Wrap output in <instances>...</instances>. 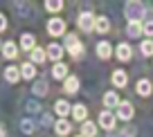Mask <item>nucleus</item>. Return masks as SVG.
<instances>
[{"label": "nucleus", "mask_w": 153, "mask_h": 137, "mask_svg": "<svg viewBox=\"0 0 153 137\" xmlns=\"http://www.w3.org/2000/svg\"><path fill=\"white\" fill-rule=\"evenodd\" d=\"M63 50H68V54H70L74 61H79V59H83V54H86V45H83L81 41H79V36H76L74 32H68L65 36H63Z\"/></svg>", "instance_id": "obj_1"}, {"label": "nucleus", "mask_w": 153, "mask_h": 137, "mask_svg": "<svg viewBox=\"0 0 153 137\" xmlns=\"http://www.w3.org/2000/svg\"><path fill=\"white\" fill-rule=\"evenodd\" d=\"M124 18L126 23H144L146 20V5L137 0H128L124 5Z\"/></svg>", "instance_id": "obj_2"}, {"label": "nucleus", "mask_w": 153, "mask_h": 137, "mask_svg": "<svg viewBox=\"0 0 153 137\" xmlns=\"http://www.w3.org/2000/svg\"><path fill=\"white\" fill-rule=\"evenodd\" d=\"M97 126L104 128L106 133H113L115 126H117V117H115L113 110H99V117H97Z\"/></svg>", "instance_id": "obj_3"}, {"label": "nucleus", "mask_w": 153, "mask_h": 137, "mask_svg": "<svg viewBox=\"0 0 153 137\" xmlns=\"http://www.w3.org/2000/svg\"><path fill=\"white\" fill-rule=\"evenodd\" d=\"M45 29H48V34H50V36H54V38H63V36L68 34L65 20H63V18H59V16L50 18V20H48V25H45Z\"/></svg>", "instance_id": "obj_4"}, {"label": "nucleus", "mask_w": 153, "mask_h": 137, "mask_svg": "<svg viewBox=\"0 0 153 137\" xmlns=\"http://www.w3.org/2000/svg\"><path fill=\"white\" fill-rule=\"evenodd\" d=\"M115 117L120 119V121H126V124H128L131 119L135 117V106H133V101L122 99V104L115 108Z\"/></svg>", "instance_id": "obj_5"}, {"label": "nucleus", "mask_w": 153, "mask_h": 137, "mask_svg": "<svg viewBox=\"0 0 153 137\" xmlns=\"http://www.w3.org/2000/svg\"><path fill=\"white\" fill-rule=\"evenodd\" d=\"M95 18L97 16L92 14V11H81V14L76 16V27H79V32H95Z\"/></svg>", "instance_id": "obj_6"}, {"label": "nucleus", "mask_w": 153, "mask_h": 137, "mask_svg": "<svg viewBox=\"0 0 153 137\" xmlns=\"http://www.w3.org/2000/svg\"><path fill=\"white\" fill-rule=\"evenodd\" d=\"M115 59L120 63H128V61H133V47H131V43L128 41H124V43H117L115 45V54H113Z\"/></svg>", "instance_id": "obj_7"}, {"label": "nucleus", "mask_w": 153, "mask_h": 137, "mask_svg": "<svg viewBox=\"0 0 153 137\" xmlns=\"http://www.w3.org/2000/svg\"><path fill=\"white\" fill-rule=\"evenodd\" d=\"M95 54H97V59H99V61H108V59H113L115 47L106 41V38H101V41L95 45Z\"/></svg>", "instance_id": "obj_8"}, {"label": "nucleus", "mask_w": 153, "mask_h": 137, "mask_svg": "<svg viewBox=\"0 0 153 137\" xmlns=\"http://www.w3.org/2000/svg\"><path fill=\"white\" fill-rule=\"evenodd\" d=\"M101 104H104V108H106V110H115L117 106L122 104L120 92H115V90H106L104 97H101Z\"/></svg>", "instance_id": "obj_9"}, {"label": "nucleus", "mask_w": 153, "mask_h": 137, "mask_svg": "<svg viewBox=\"0 0 153 137\" xmlns=\"http://www.w3.org/2000/svg\"><path fill=\"white\" fill-rule=\"evenodd\" d=\"M151 92H153V83H151V79L142 76V79L135 81V95H137V97L146 99V97H151Z\"/></svg>", "instance_id": "obj_10"}, {"label": "nucleus", "mask_w": 153, "mask_h": 137, "mask_svg": "<svg viewBox=\"0 0 153 137\" xmlns=\"http://www.w3.org/2000/svg\"><path fill=\"white\" fill-rule=\"evenodd\" d=\"M79 88H81V79H79L76 74H70L65 81H63V92H65L68 97L79 95Z\"/></svg>", "instance_id": "obj_11"}, {"label": "nucleus", "mask_w": 153, "mask_h": 137, "mask_svg": "<svg viewBox=\"0 0 153 137\" xmlns=\"http://www.w3.org/2000/svg\"><path fill=\"white\" fill-rule=\"evenodd\" d=\"M110 81H113L115 88H122V90H124L126 85H128V72L122 70V67H117V70L110 72Z\"/></svg>", "instance_id": "obj_12"}, {"label": "nucleus", "mask_w": 153, "mask_h": 137, "mask_svg": "<svg viewBox=\"0 0 153 137\" xmlns=\"http://www.w3.org/2000/svg\"><path fill=\"white\" fill-rule=\"evenodd\" d=\"M54 113H56L59 119H68L72 115V104L68 99H56L54 101Z\"/></svg>", "instance_id": "obj_13"}, {"label": "nucleus", "mask_w": 153, "mask_h": 137, "mask_svg": "<svg viewBox=\"0 0 153 137\" xmlns=\"http://www.w3.org/2000/svg\"><path fill=\"white\" fill-rule=\"evenodd\" d=\"M45 54H48V59H50V61L61 63V59H63V54H65V50H63V45H61V43H50L48 47H45Z\"/></svg>", "instance_id": "obj_14"}, {"label": "nucleus", "mask_w": 153, "mask_h": 137, "mask_svg": "<svg viewBox=\"0 0 153 137\" xmlns=\"http://www.w3.org/2000/svg\"><path fill=\"white\" fill-rule=\"evenodd\" d=\"M110 27H113V23H110V18L106 14H101V16H97V18H95V32L97 34L106 36V34L110 32Z\"/></svg>", "instance_id": "obj_15"}, {"label": "nucleus", "mask_w": 153, "mask_h": 137, "mask_svg": "<svg viewBox=\"0 0 153 137\" xmlns=\"http://www.w3.org/2000/svg\"><path fill=\"white\" fill-rule=\"evenodd\" d=\"M50 74H52L54 81H61V83H63V81L70 76V70H68V65L61 61V63H54V65H52V72H50Z\"/></svg>", "instance_id": "obj_16"}, {"label": "nucleus", "mask_w": 153, "mask_h": 137, "mask_svg": "<svg viewBox=\"0 0 153 137\" xmlns=\"http://www.w3.org/2000/svg\"><path fill=\"white\" fill-rule=\"evenodd\" d=\"M54 133H56L59 137H68L72 133V121L70 119H56V121H54Z\"/></svg>", "instance_id": "obj_17"}, {"label": "nucleus", "mask_w": 153, "mask_h": 137, "mask_svg": "<svg viewBox=\"0 0 153 137\" xmlns=\"http://www.w3.org/2000/svg\"><path fill=\"white\" fill-rule=\"evenodd\" d=\"M18 45H16L14 41H7V43H2V50H0V52H2V56L7 59V61H14V59H18Z\"/></svg>", "instance_id": "obj_18"}, {"label": "nucleus", "mask_w": 153, "mask_h": 137, "mask_svg": "<svg viewBox=\"0 0 153 137\" xmlns=\"http://www.w3.org/2000/svg\"><path fill=\"white\" fill-rule=\"evenodd\" d=\"M72 119L83 124L88 119V106L81 104V101H79V104H72Z\"/></svg>", "instance_id": "obj_19"}, {"label": "nucleus", "mask_w": 153, "mask_h": 137, "mask_svg": "<svg viewBox=\"0 0 153 137\" xmlns=\"http://www.w3.org/2000/svg\"><path fill=\"white\" fill-rule=\"evenodd\" d=\"M79 135L83 137H97V133H99V126H97V121H90V119H86V121L81 124V128H79Z\"/></svg>", "instance_id": "obj_20"}, {"label": "nucleus", "mask_w": 153, "mask_h": 137, "mask_svg": "<svg viewBox=\"0 0 153 137\" xmlns=\"http://www.w3.org/2000/svg\"><path fill=\"white\" fill-rule=\"evenodd\" d=\"M20 50H25V52H32L34 47H36V36H34L32 32H25L23 36H20Z\"/></svg>", "instance_id": "obj_21"}, {"label": "nucleus", "mask_w": 153, "mask_h": 137, "mask_svg": "<svg viewBox=\"0 0 153 137\" xmlns=\"http://www.w3.org/2000/svg\"><path fill=\"white\" fill-rule=\"evenodd\" d=\"M29 56H32V59H29V63H34V65H43V63L48 61V54H45V47H38V45L32 50V52H29Z\"/></svg>", "instance_id": "obj_22"}, {"label": "nucleus", "mask_w": 153, "mask_h": 137, "mask_svg": "<svg viewBox=\"0 0 153 137\" xmlns=\"http://www.w3.org/2000/svg\"><path fill=\"white\" fill-rule=\"evenodd\" d=\"M50 92V85H48V81L45 79H36L32 83V95L34 97H45Z\"/></svg>", "instance_id": "obj_23"}, {"label": "nucleus", "mask_w": 153, "mask_h": 137, "mask_svg": "<svg viewBox=\"0 0 153 137\" xmlns=\"http://www.w3.org/2000/svg\"><path fill=\"white\" fill-rule=\"evenodd\" d=\"M36 65H34V63H23V65H20V76H23L25 81H36Z\"/></svg>", "instance_id": "obj_24"}, {"label": "nucleus", "mask_w": 153, "mask_h": 137, "mask_svg": "<svg viewBox=\"0 0 153 137\" xmlns=\"http://www.w3.org/2000/svg\"><path fill=\"white\" fill-rule=\"evenodd\" d=\"M20 79H23V76H20V67H16V65L5 67V81H9V83H18Z\"/></svg>", "instance_id": "obj_25"}, {"label": "nucleus", "mask_w": 153, "mask_h": 137, "mask_svg": "<svg viewBox=\"0 0 153 137\" xmlns=\"http://www.w3.org/2000/svg\"><path fill=\"white\" fill-rule=\"evenodd\" d=\"M20 133H23V135H34V133H36V121L29 119V117L20 119Z\"/></svg>", "instance_id": "obj_26"}, {"label": "nucleus", "mask_w": 153, "mask_h": 137, "mask_svg": "<svg viewBox=\"0 0 153 137\" xmlns=\"http://www.w3.org/2000/svg\"><path fill=\"white\" fill-rule=\"evenodd\" d=\"M140 54L146 59H153V38H144L140 41Z\"/></svg>", "instance_id": "obj_27"}, {"label": "nucleus", "mask_w": 153, "mask_h": 137, "mask_svg": "<svg viewBox=\"0 0 153 137\" xmlns=\"http://www.w3.org/2000/svg\"><path fill=\"white\" fill-rule=\"evenodd\" d=\"M126 36L128 38H140L142 34V23H126Z\"/></svg>", "instance_id": "obj_28"}, {"label": "nucleus", "mask_w": 153, "mask_h": 137, "mask_svg": "<svg viewBox=\"0 0 153 137\" xmlns=\"http://www.w3.org/2000/svg\"><path fill=\"white\" fill-rule=\"evenodd\" d=\"M63 0H48L45 2V9L50 11V14H59V11H63Z\"/></svg>", "instance_id": "obj_29"}, {"label": "nucleus", "mask_w": 153, "mask_h": 137, "mask_svg": "<svg viewBox=\"0 0 153 137\" xmlns=\"http://www.w3.org/2000/svg\"><path fill=\"white\" fill-rule=\"evenodd\" d=\"M120 137H137V128H135L133 124H126V126L122 128V135Z\"/></svg>", "instance_id": "obj_30"}, {"label": "nucleus", "mask_w": 153, "mask_h": 137, "mask_svg": "<svg viewBox=\"0 0 153 137\" xmlns=\"http://www.w3.org/2000/svg\"><path fill=\"white\" fill-rule=\"evenodd\" d=\"M142 34L146 38H153V20H144L142 23Z\"/></svg>", "instance_id": "obj_31"}, {"label": "nucleus", "mask_w": 153, "mask_h": 137, "mask_svg": "<svg viewBox=\"0 0 153 137\" xmlns=\"http://www.w3.org/2000/svg\"><path fill=\"white\" fill-rule=\"evenodd\" d=\"M25 108H27V110H29V113H32V115H38V113H41V104H38L36 99H29Z\"/></svg>", "instance_id": "obj_32"}, {"label": "nucleus", "mask_w": 153, "mask_h": 137, "mask_svg": "<svg viewBox=\"0 0 153 137\" xmlns=\"http://www.w3.org/2000/svg\"><path fill=\"white\" fill-rule=\"evenodd\" d=\"M7 29V18H5V14H0V32H5Z\"/></svg>", "instance_id": "obj_33"}, {"label": "nucleus", "mask_w": 153, "mask_h": 137, "mask_svg": "<svg viewBox=\"0 0 153 137\" xmlns=\"http://www.w3.org/2000/svg\"><path fill=\"white\" fill-rule=\"evenodd\" d=\"M43 124H52V126H54V119H52V115H43Z\"/></svg>", "instance_id": "obj_34"}, {"label": "nucleus", "mask_w": 153, "mask_h": 137, "mask_svg": "<svg viewBox=\"0 0 153 137\" xmlns=\"http://www.w3.org/2000/svg\"><path fill=\"white\" fill-rule=\"evenodd\" d=\"M0 137H7V133H5V128H2V124H0Z\"/></svg>", "instance_id": "obj_35"}, {"label": "nucleus", "mask_w": 153, "mask_h": 137, "mask_svg": "<svg viewBox=\"0 0 153 137\" xmlns=\"http://www.w3.org/2000/svg\"><path fill=\"white\" fill-rule=\"evenodd\" d=\"M74 137H83V135H74Z\"/></svg>", "instance_id": "obj_36"}, {"label": "nucleus", "mask_w": 153, "mask_h": 137, "mask_svg": "<svg viewBox=\"0 0 153 137\" xmlns=\"http://www.w3.org/2000/svg\"><path fill=\"white\" fill-rule=\"evenodd\" d=\"M0 50H2V43H0Z\"/></svg>", "instance_id": "obj_37"}]
</instances>
